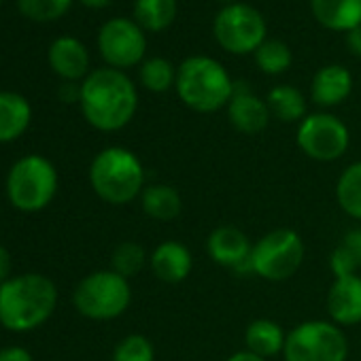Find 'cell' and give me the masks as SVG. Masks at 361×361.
Segmentation results:
<instances>
[{
    "label": "cell",
    "instance_id": "obj_1",
    "mask_svg": "<svg viewBox=\"0 0 361 361\" xmlns=\"http://www.w3.org/2000/svg\"><path fill=\"white\" fill-rule=\"evenodd\" d=\"M81 113L100 132L123 130L138 111L134 81L117 68H96L81 81Z\"/></svg>",
    "mask_w": 361,
    "mask_h": 361
},
{
    "label": "cell",
    "instance_id": "obj_2",
    "mask_svg": "<svg viewBox=\"0 0 361 361\" xmlns=\"http://www.w3.org/2000/svg\"><path fill=\"white\" fill-rule=\"evenodd\" d=\"M56 306L58 287L45 274H18L0 285V325L9 331L26 334L45 325Z\"/></svg>",
    "mask_w": 361,
    "mask_h": 361
},
{
    "label": "cell",
    "instance_id": "obj_3",
    "mask_svg": "<svg viewBox=\"0 0 361 361\" xmlns=\"http://www.w3.org/2000/svg\"><path fill=\"white\" fill-rule=\"evenodd\" d=\"M87 176L94 194L113 207L134 202L147 188L140 157L126 147H106L96 153Z\"/></svg>",
    "mask_w": 361,
    "mask_h": 361
},
{
    "label": "cell",
    "instance_id": "obj_4",
    "mask_svg": "<svg viewBox=\"0 0 361 361\" xmlns=\"http://www.w3.org/2000/svg\"><path fill=\"white\" fill-rule=\"evenodd\" d=\"M176 96L196 113H217L228 106L234 81L226 66L209 56H190L176 68Z\"/></svg>",
    "mask_w": 361,
    "mask_h": 361
},
{
    "label": "cell",
    "instance_id": "obj_5",
    "mask_svg": "<svg viewBox=\"0 0 361 361\" xmlns=\"http://www.w3.org/2000/svg\"><path fill=\"white\" fill-rule=\"evenodd\" d=\"M58 170L56 166L39 153L20 157L7 174V198L20 213H41L45 211L58 194Z\"/></svg>",
    "mask_w": 361,
    "mask_h": 361
},
{
    "label": "cell",
    "instance_id": "obj_6",
    "mask_svg": "<svg viewBox=\"0 0 361 361\" xmlns=\"http://www.w3.org/2000/svg\"><path fill=\"white\" fill-rule=\"evenodd\" d=\"M77 312L92 321H111L121 317L132 304L130 281L113 270H96L79 281L73 291Z\"/></svg>",
    "mask_w": 361,
    "mask_h": 361
},
{
    "label": "cell",
    "instance_id": "obj_7",
    "mask_svg": "<svg viewBox=\"0 0 361 361\" xmlns=\"http://www.w3.org/2000/svg\"><path fill=\"white\" fill-rule=\"evenodd\" d=\"M304 255L306 247L302 236L291 228H276L253 245L251 274L270 283H283L302 268Z\"/></svg>",
    "mask_w": 361,
    "mask_h": 361
},
{
    "label": "cell",
    "instance_id": "obj_8",
    "mask_svg": "<svg viewBox=\"0 0 361 361\" xmlns=\"http://www.w3.org/2000/svg\"><path fill=\"white\" fill-rule=\"evenodd\" d=\"M348 340L340 325L323 319L298 323L285 340V361H346Z\"/></svg>",
    "mask_w": 361,
    "mask_h": 361
},
{
    "label": "cell",
    "instance_id": "obj_9",
    "mask_svg": "<svg viewBox=\"0 0 361 361\" xmlns=\"http://www.w3.org/2000/svg\"><path fill=\"white\" fill-rule=\"evenodd\" d=\"M213 35L221 49L228 54H255L257 47L266 41V20L253 5L232 3L215 16Z\"/></svg>",
    "mask_w": 361,
    "mask_h": 361
},
{
    "label": "cell",
    "instance_id": "obj_10",
    "mask_svg": "<svg viewBox=\"0 0 361 361\" xmlns=\"http://www.w3.org/2000/svg\"><path fill=\"white\" fill-rule=\"evenodd\" d=\"M295 142L308 159L327 164L346 153L350 145V132L340 117L321 111L306 115L298 123Z\"/></svg>",
    "mask_w": 361,
    "mask_h": 361
},
{
    "label": "cell",
    "instance_id": "obj_11",
    "mask_svg": "<svg viewBox=\"0 0 361 361\" xmlns=\"http://www.w3.org/2000/svg\"><path fill=\"white\" fill-rule=\"evenodd\" d=\"M98 51L109 68L126 71L142 64L147 54L145 30L128 18H113L98 32Z\"/></svg>",
    "mask_w": 361,
    "mask_h": 361
},
{
    "label": "cell",
    "instance_id": "obj_12",
    "mask_svg": "<svg viewBox=\"0 0 361 361\" xmlns=\"http://www.w3.org/2000/svg\"><path fill=\"white\" fill-rule=\"evenodd\" d=\"M251 251L253 243L249 236L234 226H219L207 238L209 257L228 270L234 272H251Z\"/></svg>",
    "mask_w": 361,
    "mask_h": 361
},
{
    "label": "cell",
    "instance_id": "obj_13",
    "mask_svg": "<svg viewBox=\"0 0 361 361\" xmlns=\"http://www.w3.org/2000/svg\"><path fill=\"white\" fill-rule=\"evenodd\" d=\"M226 109H228V119L232 128L243 134L264 132L272 117L266 100L257 98L247 83H234V94Z\"/></svg>",
    "mask_w": 361,
    "mask_h": 361
},
{
    "label": "cell",
    "instance_id": "obj_14",
    "mask_svg": "<svg viewBox=\"0 0 361 361\" xmlns=\"http://www.w3.org/2000/svg\"><path fill=\"white\" fill-rule=\"evenodd\" d=\"M329 321L340 327H353L361 323V276L334 279L325 298Z\"/></svg>",
    "mask_w": 361,
    "mask_h": 361
},
{
    "label": "cell",
    "instance_id": "obj_15",
    "mask_svg": "<svg viewBox=\"0 0 361 361\" xmlns=\"http://www.w3.org/2000/svg\"><path fill=\"white\" fill-rule=\"evenodd\" d=\"M149 268L157 281L176 285L183 283L194 268L192 251L178 240H164L159 243L149 255Z\"/></svg>",
    "mask_w": 361,
    "mask_h": 361
},
{
    "label": "cell",
    "instance_id": "obj_16",
    "mask_svg": "<svg viewBox=\"0 0 361 361\" xmlns=\"http://www.w3.org/2000/svg\"><path fill=\"white\" fill-rule=\"evenodd\" d=\"M51 71L62 81H83L90 75V51L75 37H58L47 51Z\"/></svg>",
    "mask_w": 361,
    "mask_h": 361
},
{
    "label": "cell",
    "instance_id": "obj_17",
    "mask_svg": "<svg viewBox=\"0 0 361 361\" xmlns=\"http://www.w3.org/2000/svg\"><path fill=\"white\" fill-rule=\"evenodd\" d=\"M353 92V75L340 64H327L319 68L310 81V100L321 109L342 104Z\"/></svg>",
    "mask_w": 361,
    "mask_h": 361
},
{
    "label": "cell",
    "instance_id": "obj_18",
    "mask_svg": "<svg viewBox=\"0 0 361 361\" xmlns=\"http://www.w3.org/2000/svg\"><path fill=\"white\" fill-rule=\"evenodd\" d=\"M314 20L331 32H350L361 26V0H310Z\"/></svg>",
    "mask_w": 361,
    "mask_h": 361
},
{
    "label": "cell",
    "instance_id": "obj_19",
    "mask_svg": "<svg viewBox=\"0 0 361 361\" xmlns=\"http://www.w3.org/2000/svg\"><path fill=\"white\" fill-rule=\"evenodd\" d=\"M32 121V106L18 92H0V145L13 142L26 134Z\"/></svg>",
    "mask_w": 361,
    "mask_h": 361
},
{
    "label": "cell",
    "instance_id": "obj_20",
    "mask_svg": "<svg viewBox=\"0 0 361 361\" xmlns=\"http://www.w3.org/2000/svg\"><path fill=\"white\" fill-rule=\"evenodd\" d=\"M285 340H287V334L272 319H255L245 329V348L264 359L283 355Z\"/></svg>",
    "mask_w": 361,
    "mask_h": 361
},
{
    "label": "cell",
    "instance_id": "obj_21",
    "mask_svg": "<svg viewBox=\"0 0 361 361\" xmlns=\"http://www.w3.org/2000/svg\"><path fill=\"white\" fill-rule=\"evenodd\" d=\"M138 200L142 213L155 221H172L183 211L180 194L168 183H149Z\"/></svg>",
    "mask_w": 361,
    "mask_h": 361
},
{
    "label": "cell",
    "instance_id": "obj_22",
    "mask_svg": "<svg viewBox=\"0 0 361 361\" xmlns=\"http://www.w3.org/2000/svg\"><path fill=\"white\" fill-rule=\"evenodd\" d=\"M266 104L270 115L283 123H300L306 113V96L293 85H276L268 92Z\"/></svg>",
    "mask_w": 361,
    "mask_h": 361
},
{
    "label": "cell",
    "instance_id": "obj_23",
    "mask_svg": "<svg viewBox=\"0 0 361 361\" xmlns=\"http://www.w3.org/2000/svg\"><path fill=\"white\" fill-rule=\"evenodd\" d=\"M176 20V0H134V22L145 32H164Z\"/></svg>",
    "mask_w": 361,
    "mask_h": 361
},
{
    "label": "cell",
    "instance_id": "obj_24",
    "mask_svg": "<svg viewBox=\"0 0 361 361\" xmlns=\"http://www.w3.org/2000/svg\"><path fill=\"white\" fill-rule=\"evenodd\" d=\"M336 202L350 219L361 221V159L342 170L336 183Z\"/></svg>",
    "mask_w": 361,
    "mask_h": 361
},
{
    "label": "cell",
    "instance_id": "obj_25",
    "mask_svg": "<svg viewBox=\"0 0 361 361\" xmlns=\"http://www.w3.org/2000/svg\"><path fill=\"white\" fill-rule=\"evenodd\" d=\"M329 268L334 279L357 274L361 268V228H353L342 236L340 245L329 255Z\"/></svg>",
    "mask_w": 361,
    "mask_h": 361
},
{
    "label": "cell",
    "instance_id": "obj_26",
    "mask_svg": "<svg viewBox=\"0 0 361 361\" xmlns=\"http://www.w3.org/2000/svg\"><path fill=\"white\" fill-rule=\"evenodd\" d=\"M138 79L145 90L153 94H166L176 83V68L170 64V60L161 56H153V58L142 60L138 68Z\"/></svg>",
    "mask_w": 361,
    "mask_h": 361
},
{
    "label": "cell",
    "instance_id": "obj_27",
    "mask_svg": "<svg viewBox=\"0 0 361 361\" xmlns=\"http://www.w3.org/2000/svg\"><path fill=\"white\" fill-rule=\"evenodd\" d=\"M257 68L264 75H283L285 71H289L291 62H293V54L289 49V45L281 39H266L257 51L253 54Z\"/></svg>",
    "mask_w": 361,
    "mask_h": 361
},
{
    "label": "cell",
    "instance_id": "obj_28",
    "mask_svg": "<svg viewBox=\"0 0 361 361\" xmlns=\"http://www.w3.org/2000/svg\"><path fill=\"white\" fill-rule=\"evenodd\" d=\"M147 264H149V255L134 240H126V243L117 245L113 255H111V270L117 272L119 276L128 279V281L132 276H136Z\"/></svg>",
    "mask_w": 361,
    "mask_h": 361
},
{
    "label": "cell",
    "instance_id": "obj_29",
    "mask_svg": "<svg viewBox=\"0 0 361 361\" xmlns=\"http://www.w3.org/2000/svg\"><path fill=\"white\" fill-rule=\"evenodd\" d=\"M73 0H18V9L32 22H54L66 16Z\"/></svg>",
    "mask_w": 361,
    "mask_h": 361
},
{
    "label": "cell",
    "instance_id": "obj_30",
    "mask_svg": "<svg viewBox=\"0 0 361 361\" xmlns=\"http://www.w3.org/2000/svg\"><path fill=\"white\" fill-rule=\"evenodd\" d=\"M111 361H155V346L142 334H130L117 342Z\"/></svg>",
    "mask_w": 361,
    "mask_h": 361
},
{
    "label": "cell",
    "instance_id": "obj_31",
    "mask_svg": "<svg viewBox=\"0 0 361 361\" xmlns=\"http://www.w3.org/2000/svg\"><path fill=\"white\" fill-rule=\"evenodd\" d=\"M58 96L62 102H79L81 100V83H75V81H64L58 90Z\"/></svg>",
    "mask_w": 361,
    "mask_h": 361
},
{
    "label": "cell",
    "instance_id": "obj_32",
    "mask_svg": "<svg viewBox=\"0 0 361 361\" xmlns=\"http://www.w3.org/2000/svg\"><path fill=\"white\" fill-rule=\"evenodd\" d=\"M0 361H35L30 350L24 346H7L0 348Z\"/></svg>",
    "mask_w": 361,
    "mask_h": 361
},
{
    "label": "cell",
    "instance_id": "obj_33",
    "mask_svg": "<svg viewBox=\"0 0 361 361\" xmlns=\"http://www.w3.org/2000/svg\"><path fill=\"white\" fill-rule=\"evenodd\" d=\"M11 270H13V257H11V251L0 245V285L7 283L11 279Z\"/></svg>",
    "mask_w": 361,
    "mask_h": 361
},
{
    "label": "cell",
    "instance_id": "obj_34",
    "mask_svg": "<svg viewBox=\"0 0 361 361\" xmlns=\"http://www.w3.org/2000/svg\"><path fill=\"white\" fill-rule=\"evenodd\" d=\"M346 49L355 58H361V26H357L350 32H346Z\"/></svg>",
    "mask_w": 361,
    "mask_h": 361
},
{
    "label": "cell",
    "instance_id": "obj_35",
    "mask_svg": "<svg viewBox=\"0 0 361 361\" xmlns=\"http://www.w3.org/2000/svg\"><path fill=\"white\" fill-rule=\"evenodd\" d=\"M226 361H268V359H264V357H259V355H255V353H251V350H236V353H232Z\"/></svg>",
    "mask_w": 361,
    "mask_h": 361
},
{
    "label": "cell",
    "instance_id": "obj_36",
    "mask_svg": "<svg viewBox=\"0 0 361 361\" xmlns=\"http://www.w3.org/2000/svg\"><path fill=\"white\" fill-rule=\"evenodd\" d=\"M79 3L90 7V9H104L111 5V0H79Z\"/></svg>",
    "mask_w": 361,
    "mask_h": 361
},
{
    "label": "cell",
    "instance_id": "obj_37",
    "mask_svg": "<svg viewBox=\"0 0 361 361\" xmlns=\"http://www.w3.org/2000/svg\"><path fill=\"white\" fill-rule=\"evenodd\" d=\"M219 3H224V5H232V3H236V0H219Z\"/></svg>",
    "mask_w": 361,
    "mask_h": 361
},
{
    "label": "cell",
    "instance_id": "obj_38",
    "mask_svg": "<svg viewBox=\"0 0 361 361\" xmlns=\"http://www.w3.org/2000/svg\"><path fill=\"white\" fill-rule=\"evenodd\" d=\"M0 3H3V0H0Z\"/></svg>",
    "mask_w": 361,
    "mask_h": 361
}]
</instances>
